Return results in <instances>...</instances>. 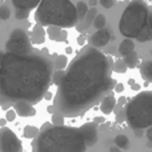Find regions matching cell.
<instances>
[{"label": "cell", "mask_w": 152, "mask_h": 152, "mask_svg": "<svg viewBox=\"0 0 152 152\" xmlns=\"http://www.w3.org/2000/svg\"><path fill=\"white\" fill-rule=\"evenodd\" d=\"M52 124L56 127H60L64 124V118L60 115V113H53L52 115Z\"/></svg>", "instance_id": "obj_28"}, {"label": "cell", "mask_w": 152, "mask_h": 152, "mask_svg": "<svg viewBox=\"0 0 152 152\" xmlns=\"http://www.w3.org/2000/svg\"><path fill=\"white\" fill-rule=\"evenodd\" d=\"M40 1L42 0H11V3L13 4V8H15V18L18 20L27 19L29 12L34 8H36Z\"/></svg>", "instance_id": "obj_9"}, {"label": "cell", "mask_w": 152, "mask_h": 152, "mask_svg": "<svg viewBox=\"0 0 152 152\" xmlns=\"http://www.w3.org/2000/svg\"><path fill=\"white\" fill-rule=\"evenodd\" d=\"M87 144L80 129L74 127H48L32 143V152H86Z\"/></svg>", "instance_id": "obj_3"}, {"label": "cell", "mask_w": 152, "mask_h": 152, "mask_svg": "<svg viewBox=\"0 0 152 152\" xmlns=\"http://www.w3.org/2000/svg\"><path fill=\"white\" fill-rule=\"evenodd\" d=\"M52 63L40 55L3 53L0 60V103H37L47 92Z\"/></svg>", "instance_id": "obj_2"}, {"label": "cell", "mask_w": 152, "mask_h": 152, "mask_svg": "<svg viewBox=\"0 0 152 152\" xmlns=\"http://www.w3.org/2000/svg\"><path fill=\"white\" fill-rule=\"evenodd\" d=\"M35 18L42 27L71 28L77 23L76 8L71 0H42Z\"/></svg>", "instance_id": "obj_4"}, {"label": "cell", "mask_w": 152, "mask_h": 152, "mask_svg": "<svg viewBox=\"0 0 152 152\" xmlns=\"http://www.w3.org/2000/svg\"><path fill=\"white\" fill-rule=\"evenodd\" d=\"M112 71L119 72V74H124V72L127 71V67H126V64L123 63V60H120V59H119L118 61L112 63Z\"/></svg>", "instance_id": "obj_24"}, {"label": "cell", "mask_w": 152, "mask_h": 152, "mask_svg": "<svg viewBox=\"0 0 152 152\" xmlns=\"http://www.w3.org/2000/svg\"><path fill=\"white\" fill-rule=\"evenodd\" d=\"M116 105V99L113 95H107V96L103 97L102 103H100V111H102L104 115H110L113 110H115Z\"/></svg>", "instance_id": "obj_13"}, {"label": "cell", "mask_w": 152, "mask_h": 152, "mask_svg": "<svg viewBox=\"0 0 152 152\" xmlns=\"http://www.w3.org/2000/svg\"><path fill=\"white\" fill-rule=\"evenodd\" d=\"M97 11H96V8H89L88 11H87V13H86V16H84V26L86 27H88V26H91L92 24V21H94V19H95V16L97 15Z\"/></svg>", "instance_id": "obj_23"}, {"label": "cell", "mask_w": 152, "mask_h": 152, "mask_svg": "<svg viewBox=\"0 0 152 152\" xmlns=\"http://www.w3.org/2000/svg\"><path fill=\"white\" fill-rule=\"evenodd\" d=\"M5 123H7V121H5V119H0V126H1V127H5Z\"/></svg>", "instance_id": "obj_35"}, {"label": "cell", "mask_w": 152, "mask_h": 152, "mask_svg": "<svg viewBox=\"0 0 152 152\" xmlns=\"http://www.w3.org/2000/svg\"><path fill=\"white\" fill-rule=\"evenodd\" d=\"M76 8V15H77V20H81V19H84V16H86L87 11H88V7H87V4L84 1H79L77 4L75 5Z\"/></svg>", "instance_id": "obj_21"}, {"label": "cell", "mask_w": 152, "mask_h": 152, "mask_svg": "<svg viewBox=\"0 0 152 152\" xmlns=\"http://www.w3.org/2000/svg\"><path fill=\"white\" fill-rule=\"evenodd\" d=\"M64 75H66V71L63 69V71H56L55 74H53V76H51V77H52L53 83H55L56 86H59V84L61 83V80H63Z\"/></svg>", "instance_id": "obj_27"}, {"label": "cell", "mask_w": 152, "mask_h": 152, "mask_svg": "<svg viewBox=\"0 0 152 152\" xmlns=\"http://www.w3.org/2000/svg\"><path fill=\"white\" fill-rule=\"evenodd\" d=\"M124 118L135 131L150 128L152 126V92L143 91L127 103Z\"/></svg>", "instance_id": "obj_6"}, {"label": "cell", "mask_w": 152, "mask_h": 152, "mask_svg": "<svg viewBox=\"0 0 152 152\" xmlns=\"http://www.w3.org/2000/svg\"><path fill=\"white\" fill-rule=\"evenodd\" d=\"M1 55H3V53H0V60H1Z\"/></svg>", "instance_id": "obj_37"}, {"label": "cell", "mask_w": 152, "mask_h": 152, "mask_svg": "<svg viewBox=\"0 0 152 152\" xmlns=\"http://www.w3.org/2000/svg\"><path fill=\"white\" fill-rule=\"evenodd\" d=\"M140 74H142V77L144 80H147L148 83L152 80V61L147 60L140 66Z\"/></svg>", "instance_id": "obj_16"}, {"label": "cell", "mask_w": 152, "mask_h": 152, "mask_svg": "<svg viewBox=\"0 0 152 152\" xmlns=\"http://www.w3.org/2000/svg\"><path fill=\"white\" fill-rule=\"evenodd\" d=\"M11 18V11L5 4L0 5V20H8Z\"/></svg>", "instance_id": "obj_25"}, {"label": "cell", "mask_w": 152, "mask_h": 152, "mask_svg": "<svg viewBox=\"0 0 152 152\" xmlns=\"http://www.w3.org/2000/svg\"><path fill=\"white\" fill-rule=\"evenodd\" d=\"M100 5L104 8H107V10H110V8L113 7V4H115V1L113 0H99Z\"/></svg>", "instance_id": "obj_30"}, {"label": "cell", "mask_w": 152, "mask_h": 152, "mask_svg": "<svg viewBox=\"0 0 152 152\" xmlns=\"http://www.w3.org/2000/svg\"><path fill=\"white\" fill-rule=\"evenodd\" d=\"M13 111L16 115H20L23 118H31V116L36 115V110L32 104L27 102H18L13 104Z\"/></svg>", "instance_id": "obj_12"}, {"label": "cell", "mask_w": 152, "mask_h": 152, "mask_svg": "<svg viewBox=\"0 0 152 152\" xmlns=\"http://www.w3.org/2000/svg\"><path fill=\"white\" fill-rule=\"evenodd\" d=\"M151 37H152V29H151V23H150L142 29V32H140L139 35H137L136 40H139L140 43H145V42H150Z\"/></svg>", "instance_id": "obj_18"}, {"label": "cell", "mask_w": 152, "mask_h": 152, "mask_svg": "<svg viewBox=\"0 0 152 152\" xmlns=\"http://www.w3.org/2000/svg\"><path fill=\"white\" fill-rule=\"evenodd\" d=\"M89 4H91V5H96L97 4V0H89Z\"/></svg>", "instance_id": "obj_36"}, {"label": "cell", "mask_w": 152, "mask_h": 152, "mask_svg": "<svg viewBox=\"0 0 152 152\" xmlns=\"http://www.w3.org/2000/svg\"><path fill=\"white\" fill-rule=\"evenodd\" d=\"M80 132L84 137V142H86L87 147H91L94 145L95 143L97 142V128H96V124L94 123H88V124H84L83 127H80Z\"/></svg>", "instance_id": "obj_11"}, {"label": "cell", "mask_w": 152, "mask_h": 152, "mask_svg": "<svg viewBox=\"0 0 152 152\" xmlns=\"http://www.w3.org/2000/svg\"><path fill=\"white\" fill-rule=\"evenodd\" d=\"M16 119V113L13 110H10L7 111V113H5V121H13Z\"/></svg>", "instance_id": "obj_31"}, {"label": "cell", "mask_w": 152, "mask_h": 152, "mask_svg": "<svg viewBox=\"0 0 152 152\" xmlns=\"http://www.w3.org/2000/svg\"><path fill=\"white\" fill-rule=\"evenodd\" d=\"M152 129H151V127H150V128H147V136H148V140H150V142H151V140H152Z\"/></svg>", "instance_id": "obj_33"}, {"label": "cell", "mask_w": 152, "mask_h": 152, "mask_svg": "<svg viewBox=\"0 0 152 152\" xmlns=\"http://www.w3.org/2000/svg\"><path fill=\"white\" fill-rule=\"evenodd\" d=\"M112 39V29L110 27H104L102 29H97L95 34L91 35L89 37V43L94 48L99 50L100 47H104L108 44V42Z\"/></svg>", "instance_id": "obj_10"}, {"label": "cell", "mask_w": 152, "mask_h": 152, "mask_svg": "<svg viewBox=\"0 0 152 152\" xmlns=\"http://www.w3.org/2000/svg\"><path fill=\"white\" fill-rule=\"evenodd\" d=\"M123 89H124L123 84H116V88H115L116 92H123Z\"/></svg>", "instance_id": "obj_32"}, {"label": "cell", "mask_w": 152, "mask_h": 152, "mask_svg": "<svg viewBox=\"0 0 152 152\" xmlns=\"http://www.w3.org/2000/svg\"><path fill=\"white\" fill-rule=\"evenodd\" d=\"M34 42L36 43H42L44 40V34H43V29H40V27L34 28Z\"/></svg>", "instance_id": "obj_26"}, {"label": "cell", "mask_w": 152, "mask_h": 152, "mask_svg": "<svg viewBox=\"0 0 152 152\" xmlns=\"http://www.w3.org/2000/svg\"><path fill=\"white\" fill-rule=\"evenodd\" d=\"M111 74L112 59L97 48H84L58 86L53 107L68 118L86 112L112 87Z\"/></svg>", "instance_id": "obj_1"}, {"label": "cell", "mask_w": 152, "mask_h": 152, "mask_svg": "<svg viewBox=\"0 0 152 152\" xmlns=\"http://www.w3.org/2000/svg\"><path fill=\"white\" fill-rule=\"evenodd\" d=\"M134 48H135L134 40L124 39L123 42L120 43V45H119V53H120V56H126V55H128L129 52H132Z\"/></svg>", "instance_id": "obj_14"}, {"label": "cell", "mask_w": 152, "mask_h": 152, "mask_svg": "<svg viewBox=\"0 0 152 152\" xmlns=\"http://www.w3.org/2000/svg\"><path fill=\"white\" fill-rule=\"evenodd\" d=\"M105 16L103 15V13H97L96 16H95V19H94V21H92V24H94V27L96 29H102V28H104L105 27Z\"/></svg>", "instance_id": "obj_22"}, {"label": "cell", "mask_w": 152, "mask_h": 152, "mask_svg": "<svg viewBox=\"0 0 152 152\" xmlns=\"http://www.w3.org/2000/svg\"><path fill=\"white\" fill-rule=\"evenodd\" d=\"M110 152H121V150H119L118 147H115V145H113V147L110 148Z\"/></svg>", "instance_id": "obj_34"}, {"label": "cell", "mask_w": 152, "mask_h": 152, "mask_svg": "<svg viewBox=\"0 0 152 152\" xmlns=\"http://www.w3.org/2000/svg\"><path fill=\"white\" fill-rule=\"evenodd\" d=\"M23 135L27 139H36V136L39 135V129L34 126H26L23 129Z\"/></svg>", "instance_id": "obj_20"}, {"label": "cell", "mask_w": 152, "mask_h": 152, "mask_svg": "<svg viewBox=\"0 0 152 152\" xmlns=\"http://www.w3.org/2000/svg\"><path fill=\"white\" fill-rule=\"evenodd\" d=\"M123 63L126 64L127 68H135V67L137 66V63H139V56H137V53L135 52V51H132V52H129L128 55L123 56Z\"/></svg>", "instance_id": "obj_15"}, {"label": "cell", "mask_w": 152, "mask_h": 152, "mask_svg": "<svg viewBox=\"0 0 152 152\" xmlns=\"http://www.w3.org/2000/svg\"><path fill=\"white\" fill-rule=\"evenodd\" d=\"M64 67H67V58L66 56H59L58 60H56V68L59 71H63Z\"/></svg>", "instance_id": "obj_29"}, {"label": "cell", "mask_w": 152, "mask_h": 152, "mask_svg": "<svg viewBox=\"0 0 152 152\" xmlns=\"http://www.w3.org/2000/svg\"><path fill=\"white\" fill-rule=\"evenodd\" d=\"M151 23V12L144 1H131L120 16L119 31L126 39H136L147 24Z\"/></svg>", "instance_id": "obj_5"}, {"label": "cell", "mask_w": 152, "mask_h": 152, "mask_svg": "<svg viewBox=\"0 0 152 152\" xmlns=\"http://www.w3.org/2000/svg\"><path fill=\"white\" fill-rule=\"evenodd\" d=\"M0 152H23L20 139L8 127L0 128Z\"/></svg>", "instance_id": "obj_8"}, {"label": "cell", "mask_w": 152, "mask_h": 152, "mask_svg": "<svg viewBox=\"0 0 152 152\" xmlns=\"http://www.w3.org/2000/svg\"><path fill=\"white\" fill-rule=\"evenodd\" d=\"M128 145H129V139L126 135H118L115 137V147H118L119 150L128 148Z\"/></svg>", "instance_id": "obj_19"}, {"label": "cell", "mask_w": 152, "mask_h": 152, "mask_svg": "<svg viewBox=\"0 0 152 152\" xmlns=\"http://www.w3.org/2000/svg\"><path fill=\"white\" fill-rule=\"evenodd\" d=\"M5 50H7V53H12L16 56L31 55L32 45L29 36L21 28L13 29L10 35V39L7 40Z\"/></svg>", "instance_id": "obj_7"}, {"label": "cell", "mask_w": 152, "mask_h": 152, "mask_svg": "<svg viewBox=\"0 0 152 152\" xmlns=\"http://www.w3.org/2000/svg\"><path fill=\"white\" fill-rule=\"evenodd\" d=\"M47 34L52 40H58V42H63V39L67 36L66 32H63L58 27H48Z\"/></svg>", "instance_id": "obj_17"}]
</instances>
